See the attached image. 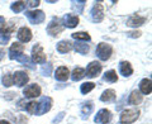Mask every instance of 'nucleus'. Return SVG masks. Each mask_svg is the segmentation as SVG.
Here are the masks:
<instances>
[{
	"label": "nucleus",
	"mask_w": 152,
	"mask_h": 124,
	"mask_svg": "<svg viewBox=\"0 0 152 124\" xmlns=\"http://www.w3.org/2000/svg\"><path fill=\"white\" fill-rule=\"evenodd\" d=\"M138 117H140L138 109H126V110L122 112L119 120L123 124H131V123H134L138 119Z\"/></svg>",
	"instance_id": "nucleus-1"
},
{
	"label": "nucleus",
	"mask_w": 152,
	"mask_h": 124,
	"mask_svg": "<svg viewBox=\"0 0 152 124\" xmlns=\"http://www.w3.org/2000/svg\"><path fill=\"white\" fill-rule=\"evenodd\" d=\"M95 53H96V56L99 57V60L107 61V60L110 58V56H112V53H113V48H112V46H110V44L102 42V43H99V44H98Z\"/></svg>",
	"instance_id": "nucleus-2"
},
{
	"label": "nucleus",
	"mask_w": 152,
	"mask_h": 124,
	"mask_svg": "<svg viewBox=\"0 0 152 124\" xmlns=\"http://www.w3.org/2000/svg\"><path fill=\"white\" fill-rule=\"evenodd\" d=\"M32 60H33L34 63H46L47 56L43 52V47H42L39 43L33 46V48H32Z\"/></svg>",
	"instance_id": "nucleus-3"
},
{
	"label": "nucleus",
	"mask_w": 152,
	"mask_h": 124,
	"mask_svg": "<svg viewBox=\"0 0 152 124\" xmlns=\"http://www.w3.org/2000/svg\"><path fill=\"white\" fill-rule=\"evenodd\" d=\"M62 29H64V26H62V23H61V20L58 18H53L50 22V24L47 26V33L52 37L60 36V33L62 32Z\"/></svg>",
	"instance_id": "nucleus-4"
},
{
	"label": "nucleus",
	"mask_w": 152,
	"mask_h": 124,
	"mask_svg": "<svg viewBox=\"0 0 152 124\" xmlns=\"http://www.w3.org/2000/svg\"><path fill=\"white\" fill-rule=\"evenodd\" d=\"M26 17L28 18L31 24H41V23L45 22V13L42 10H28L26 12Z\"/></svg>",
	"instance_id": "nucleus-5"
},
{
	"label": "nucleus",
	"mask_w": 152,
	"mask_h": 124,
	"mask_svg": "<svg viewBox=\"0 0 152 124\" xmlns=\"http://www.w3.org/2000/svg\"><path fill=\"white\" fill-rule=\"evenodd\" d=\"M52 106V99L48 96H45L42 98L37 103V110H36V115H42L47 112H50V109Z\"/></svg>",
	"instance_id": "nucleus-6"
},
{
	"label": "nucleus",
	"mask_w": 152,
	"mask_h": 124,
	"mask_svg": "<svg viewBox=\"0 0 152 124\" xmlns=\"http://www.w3.org/2000/svg\"><path fill=\"white\" fill-rule=\"evenodd\" d=\"M100 72H102V63L98 61H93V62H90L88 69L85 70V76L90 79H94L96 76H99Z\"/></svg>",
	"instance_id": "nucleus-7"
},
{
	"label": "nucleus",
	"mask_w": 152,
	"mask_h": 124,
	"mask_svg": "<svg viewBox=\"0 0 152 124\" xmlns=\"http://www.w3.org/2000/svg\"><path fill=\"white\" fill-rule=\"evenodd\" d=\"M42 90H41V86L37 84H32V85H28V86L24 88L23 90V95L24 98H28V99H33V98H38L41 95Z\"/></svg>",
	"instance_id": "nucleus-8"
},
{
	"label": "nucleus",
	"mask_w": 152,
	"mask_h": 124,
	"mask_svg": "<svg viewBox=\"0 0 152 124\" xmlns=\"http://www.w3.org/2000/svg\"><path fill=\"white\" fill-rule=\"evenodd\" d=\"M90 14H91L93 22L100 23L104 19V8H103V5L100 3H95L94 7L91 8V12H90Z\"/></svg>",
	"instance_id": "nucleus-9"
},
{
	"label": "nucleus",
	"mask_w": 152,
	"mask_h": 124,
	"mask_svg": "<svg viewBox=\"0 0 152 124\" xmlns=\"http://www.w3.org/2000/svg\"><path fill=\"white\" fill-rule=\"evenodd\" d=\"M112 120V113L108 109H100L94 118V122L96 124H108Z\"/></svg>",
	"instance_id": "nucleus-10"
},
{
	"label": "nucleus",
	"mask_w": 152,
	"mask_h": 124,
	"mask_svg": "<svg viewBox=\"0 0 152 124\" xmlns=\"http://www.w3.org/2000/svg\"><path fill=\"white\" fill-rule=\"evenodd\" d=\"M28 81H29V76L26 71H15V74H13V84H15L18 88L24 86Z\"/></svg>",
	"instance_id": "nucleus-11"
},
{
	"label": "nucleus",
	"mask_w": 152,
	"mask_h": 124,
	"mask_svg": "<svg viewBox=\"0 0 152 124\" xmlns=\"http://www.w3.org/2000/svg\"><path fill=\"white\" fill-rule=\"evenodd\" d=\"M24 53V46L20 42H14L9 48V58L10 60H15L17 57Z\"/></svg>",
	"instance_id": "nucleus-12"
},
{
	"label": "nucleus",
	"mask_w": 152,
	"mask_h": 124,
	"mask_svg": "<svg viewBox=\"0 0 152 124\" xmlns=\"http://www.w3.org/2000/svg\"><path fill=\"white\" fill-rule=\"evenodd\" d=\"M15 29V27L12 26V27H1L0 28V44L4 46V44H8L9 39H10V36L12 33Z\"/></svg>",
	"instance_id": "nucleus-13"
},
{
	"label": "nucleus",
	"mask_w": 152,
	"mask_h": 124,
	"mask_svg": "<svg viewBox=\"0 0 152 124\" xmlns=\"http://www.w3.org/2000/svg\"><path fill=\"white\" fill-rule=\"evenodd\" d=\"M79 22H80V19L77 15H75V14H66L62 18V22L61 23L66 28H75L79 26Z\"/></svg>",
	"instance_id": "nucleus-14"
},
{
	"label": "nucleus",
	"mask_w": 152,
	"mask_h": 124,
	"mask_svg": "<svg viewBox=\"0 0 152 124\" xmlns=\"http://www.w3.org/2000/svg\"><path fill=\"white\" fill-rule=\"evenodd\" d=\"M17 37H18V39L20 42H23V43H27V42H29L32 39V31L28 27H22L18 31Z\"/></svg>",
	"instance_id": "nucleus-15"
},
{
	"label": "nucleus",
	"mask_w": 152,
	"mask_h": 124,
	"mask_svg": "<svg viewBox=\"0 0 152 124\" xmlns=\"http://www.w3.org/2000/svg\"><path fill=\"white\" fill-rule=\"evenodd\" d=\"M55 77L57 81H67L69 77H70V71L69 69L66 67V66H60L58 69L56 70V72H55Z\"/></svg>",
	"instance_id": "nucleus-16"
},
{
	"label": "nucleus",
	"mask_w": 152,
	"mask_h": 124,
	"mask_svg": "<svg viewBox=\"0 0 152 124\" xmlns=\"http://www.w3.org/2000/svg\"><path fill=\"white\" fill-rule=\"evenodd\" d=\"M147 20V18L145 17H140V15H133L127 20V26L128 27H132V28H137V27H141L143 26Z\"/></svg>",
	"instance_id": "nucleus-17"
},
{
	"label": "nucleus",
	"mask_w": 152,
	"mask_h": 124,
	"mask_svg": "<svg viewBox=\"0 0 152 124\" xmlns=\"http://www.w3.org/2000/svg\"><path fill=\"white\" fill-rule=\"evenodd\" d=\"M143 100V95H142L138 90H133L131 93L129 98H128V104L129 105H140Z\"/></svg>",
	"instance_id": "nucleus-18"
},
{
	"label": "nucleus",
	"mask_w": 152,
	"mask_h": 124,
	"mask_svg": "<svg viewBox=\"0 0 152 124\" xmlns=\"http://www.w3.org/2000/svg\"><path fill=\"white\" fill-rule=\"evenodd\" d=\"M119 72L122 76H124V77H129V76L133 74L132 65L128 61H122L119 63Z\"/></svg>",
	"instance_id": "nucleus-19"
},
{
	"label": "nucleus",
	"mask_w": 152,
	"mask_h": 124,
	"mask_svg": "<svg viewBox=\"0 0 152 124\" xmlns=\"http://www.w3.org/2000/svg\"><path fill=\"white\" fill-rule=\"evenodd\" d=\"M138 91L143 95H150L152 91V81L151 79H143L140 82V90Z\"/></svg>",
	"instance_id": "nucleus-20"
},
{
	"label": "nucleus",
	"mask_w": 152,
	"mask_h": 124,
	"mask_svg": "<svg viewBox=\"0 0 152 124\" xmlns=\"http://www.w3.org/2000/svg\"><path fill=\"white\" fill-rule=\"evenodd\" d=\"M115 98H117V94H115V91H114L113 89H108V90H105V91L100 95V100H102V101H104V103L114 101Z\"/></svg>",
	"instance_id": "nucleus-21"
},
{
	"label": "nucleus",
	"mask_w": 152,
	"mask_h": 124,
	"mask_svg": "<svg viewBox=\"0 0 152 124\" xmlns=\"http://www.w3.org/2000/svg\"><path fill=\"white\" fill-rule=\"evenodd\" d=\"M74 48V44L71 41H61L58 44H57V51L60 53H67L71 50Z\"/></svg>",
	"instance_id": "nucleus-22"
},
{
	"label": "nucleus",
	"mask_w": 152,
	"mask_h": 124,
	"mask_svg": "<svg viewBox=\"0 0 152 124\" xmlns=\"http://www.w3.org/2000/svg\"><path fill=\"white\" fill-rule=\"evenodd\" d=\"M103 80L107 81V82L114 84V82H117V81H118V75H117V72L114 70H109V71H107V72L104 74Z\"/></svg>",
	"instance_id": "nucleus-23"
},
{
	"label": "nucleus",
	"mask_w": 152,
	"mask_h": 124,
	"mask_svg": "<svg viewBox=\"0 0 152 124\" xmlns=\"http://www.w3.org/2000/svg\"><path fill=\"white\" fill-rule=\"evenodd\" d=\"M74 48L80 55H86L88 52H89V50H90L89 48V44L84 43V42H76L75 46H74Z\"/></svg>",
	"instance_id": "nucleus-24"
},
{
	"label": "nucleus",
	"mask_w": 152,
	"mask_h": 124,
	"mask_svg": "<svg viewBox=\"0 0 152 124\" xmlns=\"http://www.w3.org/2000/svg\"><path fill=\"white\" fill-rule=\"evenodd\" d=\"M84 77H85V70L83 67H76L72 71V74H71V79H72V81H80Z\"/></svg>",
	"instance_id": "nucleus-25"
},
{
	"label": "nucleus",
	"mask_w": 152,
	"mask_h": 124,
	"mask_svg": "<svg viewBox=\"0 0 152 124\" xmlns=\"http://www.w3.org/2000/svg\"><path fill=\"white\" fill-rule=\"evenodd\" d=\"M71 37H72L74 39H76V41H90L91 39L90 34L86 33V32H76V33H72Z\"/></svg>",
	"instance_id": "nucleus-26"
},
{
	"label": "nucleus",
	"mask_w": 152,
	"mask_h": 124,
	"mask_svg": "<svg viewBox=\"0 0 152 124\" xmlns=\"http://www.w3.org/2000/svg\"><path fill=\"white\" fill-rule=\"evenodd\" d=\"M26 5H27L26 1H14L12 4L10 9H12L14 13H20V12H23L26 9Z\"/></svg>",
	"instance_id": "nucleus-27"
},
{
	"label": "nucleus",
	"mask_w": 152,
	"mask_h": 124,
	"mask_svg": "<svg viewBox=\"0 0 152 124\" xmlns=\"http://www.w3.org/2000/svg\"><path fill=\"white\" fill-rule=\"evenodd\" d=\"M15 61L20 62V63H23L24 66H28V67H29V69H32V70H34V69H36V67H33V66H32V63H31V60H29V57H28L27 55H24V53H23V55H20L19 57H17V58H15Z\"/></svg>",
	"instance_id": "nucleus-28"
},
{
	"label": "nucleus",
	"mask_w": 152,
	"mask_h": 124,
	"mask_svg": "<svg viewBox=\"0 0 152 124\" xmlns=\"http://www.w3.org/2000/svg\"><path fill=\"white\" fill-rule=\"evenodd\" d=\"M94 110V103L93 101H88V103H85L84 105H83V109H81V112L85 117H89L90 114H91V112Z\"/></svg>",
	"instance_id": "nucleus-29"
},
{
	"label": "nucleus",
	"mask_w": 152,
	"mask_h": 124,
	"mask_svg": "<svg viewBox=\"0 0 152 124\" xmlns=\"http://www.w3.org/2000/svg\"><path fill=\"white\" fill-rule=\"evenodd\" d=\"M94 88H95L94 82H84L81 86H80V91H81L83 94H88V93L91 91Z\"/></svg>",
	"instance_id": "nucleus-30"
},
{
	"label": "nucleus",
	"mask_w": 152,
	"mask_h": 124,
	"mask_svg": "<svg viewBox=\"0 0 152 124\" xmlns=\"http://www.w3.org/2000/svg\"><path fill=\"white\" fill-rule=\"evenodd\" d=\"M85 3H86L85 0H81V1H72V9H74V10H76V14L83 13Z\"/></svg>",
	"instance_id": "nucleus-31"
},
{
	"label": "nucleus",
	"mask_w": 152,
	"mask_h": 124,
	"mask_svg": "<svg viewBox=\"0 0 152 124\" xmlns=\"http://www.w3.org/2000/svg\"><path fill=\"white\" fill-rule=\"evenodd\" d=\"M1 81H3V85L5 88H10L12 85H14L13 84V75L12 74H5V75L3 76V80Z\"/></svg>",
	"instance_id": "nucleus-32"
},
{
	"label": "nucleus",
	"mask_w": 152,
	"mask_h": 124,
	"mask_svg": "<svg viewBox=\"0 0 152 124\" xmlns=\"http://www.w3.org/2000/svg\"><path fill=\"white\" fill-rule=\"evenodd\" d=\"M26 110L29 114H34L37 110V101H29L28 104H26Z\"/></svg>",
	"instance_id": "nucleus-33"
},
{
	"label": "nucleus",
	"mask_w": 152,
	"mask_h": 124,
	"mask_svg": "<svg viewBox=\"0 0 152 124\" xmlns=\"http://www.w3.org/2000/svg\"><path fill=\"white\" fill-rule=\"evenodd\" d=\"M41 74L43 76H50L52 74V65H50V63L43 65V67L41 69Z\"/></svg>",
	"instance_id": "nucleus-34"
},
{
	"label": "nucleus",
	"mask_w": 152,
	"mask_h": 124,
	"mask_svg": "<svg viewBox=\"0 0 152 124\" xmlns=\"http://www.w3.org/2000/svg\"><path fill=\"white\" fill-rule=\"evenodd\" d=\"M127 34H128V37H131V38H138V37H141L142 33L140 31H132V32H128Z\"/></svg>",
	"instance_id": "nucleus-35"
},
{
	"label": "nucleus",
	"mask_w": 152,
	"mask_h": 124,
	"mask_svg": "<svg viewBox=\"0 0 152 124\" xmlns=\"http://www.w3.org/2000/svg\"><path fill=\"white\" fill-rule=\"evenodd\" d=\"M39 4H41L39 0H36V1H33V0H32V1H27V5L31 7V8H36V7L39 5Z\"/></svg>",
	"instance_id": "nucleus-36"
},
{
	"label": "nucleus",
	"mask_w": 152,
	"mask_h": 124,
	"mask_svg": "<svg viewBox=\"0 0 152 124\" xmlns=\"http://www.w3.org/2000/svg\"><path fill=\"white\" fill-rule=\"evenodd\" d=\"M64 115H65V113H60V114H58V117L53 119V123H60V122H61V119L64 118Z\"/></svg>",
	"instance_id": "nucleus-37"
},
{
	"label": "nucleus",
	"mask_w": 152,
	"mask_h": 124,
	"mask_svg": "<svg viewBox=\"0 0 152 124\" xmlns=\"http://www.w3.org/2000/svg\"><path fill=\"white\" fill-rule=\"evenodd\" d=\"M0 124H10L8 120H5V119H3V120H0Z\"/></svg>",
	"instance_id": "nucleus-38"
},
{
	"label": "nucleus",
	"mask_w": 152,
	"mask_h": 124,
	"mask_svg": "<svg viewBox=\"0 0 152 124\" xmlns=\"http://www.w3.org/2000/svg\"><path fill=\"white\" fill-rule=\"evenodd\" d=\"M4 55V50H0V60H1V57Z\"/></svg>",
	"instance_id": "nucleus-39"
}]
</instances>
